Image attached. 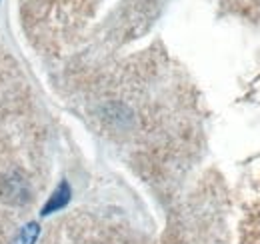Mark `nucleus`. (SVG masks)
I'll return each mask as SVG.
<instances>
[{
	"label": "nucleus",
	"instance_id": "obj_1",
	"mask_svg": "<svg viewBox=\"0 0 260 244\" xmlns=\"http://www.w3.org/2000/svg\"><path fill=\"white\" fill-rule=\"evenodd\" d=\"M70 186L68 182H60V186L52 192V196L48 198V202L44 204V208H42V214H50V212H56V210H60V208H64L66 204H68V200H70Z\"/></svg>",
	"mask_w": 260,
	"mask_h": 244
},
{
	"label": "nucleus",
	"instance_id": "obj_2",
	"mask_svg": "<svg viewBox=\"0 0 260 244\" xmlns=\"http://www.w3.org/2000/svg\"><path fill=\"white\" fill-rule=\"evenodd\" d=\"M36 238H38V224L30 222V224L24 226V230L20 232V236H18L16 244H34L36 242Z\"/></svg>",
	"mask_w": 260,
	"mask_h": 244
}]
</instances>
